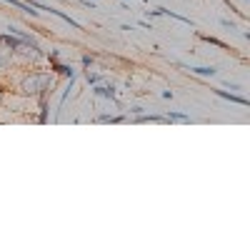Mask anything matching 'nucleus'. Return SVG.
Here are the masks:
<instances>
[{
	"label": "nucleus",
	"instance_id": "f257e3e1",
	"mask_svg": "<svg viewBox=\"0 0 250 250\" xmlns=\"http://www.w3.org/2000/svg\"><path fill=\"white\" fill-rule=\"evenodd\" d=\"M53 88H55V73H43V70L25 73L18 85L20 93L30 95V98H43V95L53 93Z\"/></svg>",
	"mask_w": 250,
	"mask_h": 250
},
{
	"label": "nucleus",
	"instance_id": "f03ea898",
	"mask_svg": "<svg viewBox=\"0 0 250 250\" xmlns=\"http://www.w3.org/2000/svg\"><path fill=\"white\" fill-rule=\"evenodd\" d=\"M178 68H185L188 73L193 75H200V78H215L218 75V68L215 65H183V62H175Z\"/></svg>",
	"mask_w": 250,
	"mask_h": 250
},
{
	"label": "nucleus",
	"instance_id": "7ed1b4c3",
	"mask_svg": "<svg viewBox=\"0 0 250 250\" xmlns=\"http://www.w3.org/2000/svg\"><path fill=\"white\" fill-rule=\"evenodd\" d=\"M3 3H8V5L18 8L20 13H25V15H33V18H38V15H40V10H35L30 3H23V0H3Z\"/></svg>",
	"mask_w": 250,
	"mask_h": 250
},
{
	"label": "nucleus",
	"instance_id": "20e7f679",
	"mask_svg": "<svg viewBox=\"0 0 250 250\" xmlns=\"http://www.w3.org/2000/svg\"><path fill=\"white\" fill-rule=\"evenodd\" d=\"M218 98H223V100H228V103H238V105H243V108H248V98H243V95H235V93H228V90H213Z\"/></svg>",
	"mask_w": 250,
	"mask_h": 250
},
{
	"label": "nucleus",
	"instance_id": "39448f33",
	"mask_svg": "<svg viewBox=\"0 0 250 250\" xmlns=\"http://www.w3.org/2000/svg\"><path fill=\"white\" fill-rule=\"evenodd\" d=\"M50 68H53L58 75H65L68 80H70V78H75V70H73L70 65H65V62H58V58H53V60H50Z\"/></svg>",
	"mask_w": 250,
	"mask_h": 250
},
{
	"label": "nucleus",
	"instance_id": "423d86ee",
	"mask_svg": "<svg viewBox=\"0 0 250 250\" xmlns=\"http://www.w3.org/2000/svg\"><path fill=\"white\" fill-rule=\"evenodd\" d=\"M93 95L95 98H105V100H115V88L113 85H93Z\"/></svg>",
	"mask_w": 250,
	"mask_h": 250
},
{
	"label": "nucleus",
	"instance_id": "0eeeda50",
	"mask_svg": "<svg viewBox=\"0 0 250 250\" xmlns=\"http://www.w3.org/2000/svg\"><path fill=\"white\" fill-rule=\"evenodd\" d=\"M10 62H13V50L0 43V73L8 70V68H10Z\"/></svg>",
	"mask_w": 250,
	"mask_h": 250
},
{
	"label": "nucleus",
	"instance_id": "6e6552de",
	"mask_svg": "<svg viewBox=\"0 0 250 250\" xmlns=\"http://www.w3.org/2000/svg\"><path fill=\"white\" fill-rule=\"evenodd\" d=\"M135 123H165V115H155V113H140L135 115Z\"/></svg>",
	"mask_w": 250,
	"mask_h": 250
},
{
	"label": "nucleus",
	"instance_id": "1a4fd4ad",
	"mask_svg": "<svg viewBox=\"0 0 250 250\" xmlns=\"http://www.w3.org/2000/svg\"><path fill=\"white\" fill-rule=\"evenodd\" d=\"M165 123H190L188 113H165Z\"/></svg>",
	"mask_w": 250,
	"mask_h": 250
},
{
	"label": "nucleus",
	"instance_id": "9d476101",
	"mask_svg": "<svg viewBox=\"0 0 250 250\" xmlns=\"http://www.w3.org/2000/svg\"><path fill=\"white\" fill-rule=\"evenodd\" d=\"M40 123H48V103H45V95L40 98V115H38Z\"/></svg>",
	"mask_w": 250,
	"mask_h": 250
},
{
	"label": "nucleus",
	"instance_id": "9b49d317",
	"mask_svg": "<svg viewBox=\"0 0 250 250\" xmlns=\"http://www.w3.org/2000/svg\"><path fill=\"white\" fill-rule=\"evenodd\" d=\"M200 40H205V43H210V45H218V48L228 50V45L223 43V40H218V38H213V35H200Z\"/></svg>",
	"mask_w": 250,
	"mask_h": 250
},
{
	"label": "nucleus",
	"instance_id": "f8f14e48",
	"mask_svg": "<svg viewBox=\"0 0 250 250\" xmlns=\"http://www.w3.org/2000/svg\"><path fill=\"white\" fill-rule=\"evenodd\" d=\"M85 83H88V85H95V83H100V75L98 73H85Z\"/></svg>",
	"mask_w": 250,
	"mask_h": 250
},
{
	"label": "nucleus",
	"instance_id": "ddd939ff",
	"mask_svg": "<svg viewBox=\"0 0 250 250\" xmlns=\"http://www.w3.org/2000/svg\"><path fill=\"white\" fill-rule=\"evenodd\" d=\"M93 60H95L93 55H83V68H90V65H93Z\"/></svg>",
	"mask_w": 250,
	"mask_h": 250
},
{
	"label": "nucleus",
	"instance_id": "4468645a",
	"mask_svg": "<svg viewBox=\"0 0 250 250\" xmlns=\"http://www.w3.org/2000/svg\"><path fill=\"white\" fill-rule=\"evenodd\" d=\"M220 25H223V28H230V30H235V25H233L228 18H220Z\"/></svg>",
	"mask_w": 250,
	"mask_h": 250
},
{
	"label": "nucleus",
	"instance_id": "2eb2a0df",
	"mask_svg": "<svg viewBox=\"0 0 250 250\" xmlns=\"http://www.w3.org/2000/svg\"><path fill=\"white\" fill-rule=\"evenodd\" d=\"M223 85H225V88H230V90H240V85H238V83H230V80H225Z\"/></svg>",
	"mask_w": 250,
	"mask_h": 250
},
{
	"label": "nucleus",
	"instance_id": "dca6fc26",
	"mask_svg": "<svg viewBox=\"0 0 250 250\" xmlns=\"http://www.w3.org/2000/svg\"><path fill=\"white\" fill-rule=\"evenodd\" d=\"M140 113H143L140 105H133V108H130V115H140Z\"/></svg>",
	"mask_w": 250,
	"mask_h": 250
},
{
	"label": "nucleus",
	"instance_id": "f3484780",
	"mask_svg": "<svg viewBox=\"0 0 250 250\" xmlns=\"http://www.w3.org/2000/svg\"><path fill=\"white\" fill-rule=\"evenodd\" d=\"M140 28H145V30H153V25L148 23V20H140Z\"/></svg>",
	"mask_w": 250,
	"mask_h": 250
}]
</instances>
